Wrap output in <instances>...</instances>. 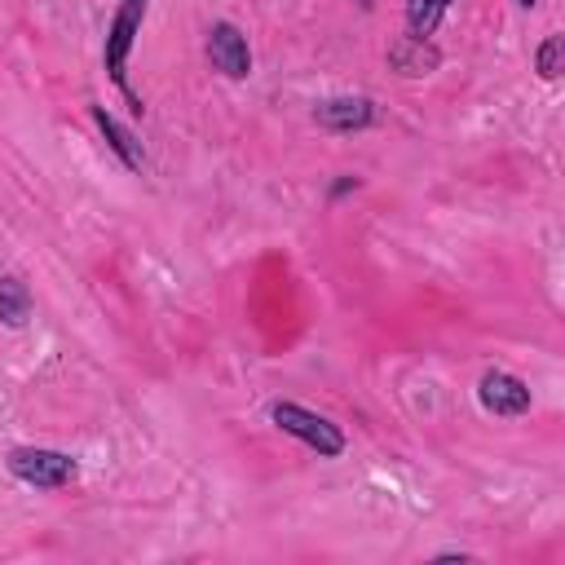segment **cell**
<instances>
[{
  "mask_svg": "<svg viewBox=\"0 0 565 565\" xmlns=\"http://www.w3.org/2000/svg\"><path fill=\"white\" fill-rule=\"evenodd\" d=\"M141 22H146V0H119V9H115V18H110V31H106V49H102L106 75L124 88L132 115H141V97H132L124 66H128V53H132V44H137V35H141Z\"/></svg>",
  "mask_w": 565,
  "mask_h": 565,
  "instance_id": "obj_1",
  "label": "cell"
},
{
  "mask_svg": "<svg viewBox=\"0 0 565 565\" xmlns=\"http://www.w3.org/2000/svg\"><path fill=\"white\" fill-rule=\"evenodd\" d=\"M4 468H9V477H18L22 486H35V490H62L79 477V463L66 450H49V446H13L4 455Z\"/></svg>",
  "mask_w": 565,
  "mask_h": 565,
  "instance_id": "obj_2",
  "label": "cell"
},
{
  "mask_svg": "<svg viewBox=\"0 0 565 565\" xmlns=\"http://www.w3.org/2000/svg\"><path fill=\"white\" fill-rule=\"evenodd\" d=\"M269 419H274V428H282L287 437L305 441V446L318 450L322 459L344 455V433H340V424H331L327 415H318V411H309V406H300V402H274V406H269Z\"/></svg>",
  "mask_w": 565,
  "mask_h": 565,
  "instance_id": "obj_3",
  "label": "cell"
},
{
  "mask_svg": "<svg viewBox=\"0 0 565 565\" xmlns=\"http://www.w3.org/2000/svg\"><path fill=\"white\" fill-rule=\"evenodd\" d=\"M477 402H481V411H490L499 419H512V415H525L534 397H530V384L521 375L494 366V371H486L477 380Z\"/></svg>",
  "mask_w": 565,
  "mask_h": 565,
  "instance_id": "obj_4",
  "label": "cell"
},
{
  "mask_svg": "<svg viewBox=\"0 0 565 565\" xmlns=\"http://www.w3.org/2000/svg\"><path fill=\"white\" fill-rule=\"evenodd\" d=\"M207 62H212V71H221L225 79H247V75H252L247 35H243L234 22H212V31H207Z\"/></svg>",
  "mask_w": 565,
  "mask_h": 565,
  "instance_id": "obj_5",
  "label": "cell"
},
{
  "mask_svg": "<svg viewBox=\"0 0 565 565\" xmlns=\"http://www.w3.org/2000/svg\"><path fill=\"white\" fill-rule=\"evenodd\" d=\"M313 124L327 132H358L375 124V102L371 97H331L313 106Z\"/></svg>",
  "mask_w": 565,
  "mask_h": 565,
  "instance_id": "obj_6",
  "label": "cell"
},
{
  "mask_svg": "<svg viewBox=\"0 0 565 565\" xmlns=\"http://www.w3.org/2000/svg\"><path fill=\"white\" fill-rule=\"evenodd\" d=\"M437 62H441V53L433 49V40H415V35H402L393 49H388V66L397 71V75H433L437 71Z\"/></svg>",
  "mask_w": 565,
  "mask_h": 565,
  "instance_id": "obj_7",
  "label": "cell"
},
{
  "mask_svg": "<svg viewBox=\"0 0 565 565\" xmlns=\"http://www.w3.org/2000/svg\"><path fill=\"white\" fill-rule=\"evenodd\" d=\"M93 124L102 128V137H106V146L119 154V163L128 168V172H141V163H146V150H141V141L106 110V106H93Z\"/></svg>",
  "mask_w": 565,
  "mask_h": 565,
  "instance_id": "obj_8",
  "label": "cell"
},
{
  "mask_svg": "<svg viewBox=\"0 0 565 565\" xmlns=\"http://www.w3.org/2000/svg\"><path fill=\"white\" fill-rule=\"evenodd\" d=\"M26 318H31V291H26V282L18 274H0V322L9 331H18V327H26Z\"/></svg>",
  "mask_w": 565,
  "mask_h": 565,
  "instance_id": "obj_9",
  "label": "cell"
},
{
  "mask_svg": "<svg viewBox=\"0 0 565 565\" xmlns=\"http://www.w3.org/2000/svg\"><path fill=\"white\" fill-rule=\"evenodd\" d=\"M450 4L455 0H406V35L433 40V31L441 26V18H446Z\"/></svg>",
  "mask_w": 565,
  "mask_h": 565,
  "instance_id": "obj_10",
  "label": "cell"
},
{
  "mask_svg": "<svg viewBox=\"0 0 565 565\" xmlns=\"http://www.w3.org/2000/svg\"><path fill=\"white\" fill-rule=\"evenodd\" d=\"M561 57H565V40H561V35H547V40L539 44V53H534V71H539L543 79H556V75H561Z\"/></svg>",
  "mask_w": 565,
  "mask_h": 565,
  "instance_id": "obj_11",
  "label": "cell"
},
{
  "mask_svg": "<svg viewBox=\"0 0 565 565\" xmlns=\"http://www.w3.org/2000/svg\"><path fill=\"white\" fill-rule=\"evenodd\" d=\"M344 190H358V177H344V181L331 185V194H344Z\"/></svg>",
  "mask_w": 565,
  "mask_h": 565,
  "instance_id": "obj_12",
  "label": "cell"
},
{
  "mask_svg": "<svg viewBox=\"0 0 565 565\" xmlns=\"http://www.w3.org/2000/svg\"><path fill=\"white\" fill-rule=\"evenodd\" d=\"M516 4H521V9H534V4H539V0H516Z\"/></svg>",
  "mask_w": 565,
  "mask_h": 565,
  "instance_id": "obj_13",
  "label": "cell"
},
{
  "mask_svg": "<svg viewBox=\"0 0 565 565\" xmlns=\"http://www.w3.org/2000/svg\"><path fill=\"white\" fill-rule=\"evenodd\" d=\"M358 4H362V9H375V0H358Z\"/></svg>",
  "mask_w": 565,
  "mask_h": 565,
  "instance_id": "obj_14",
  "label": "cell"
}]
</instances>
